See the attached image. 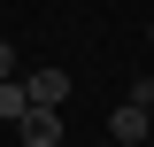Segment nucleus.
<instances>
[{
  "label": "nucleus",
  "mask_w": 154,
  "mask_h": 147,
  "mask_svg": "<svg viewBox=\"0 0 154 147\" xmlns=\"http://www.w3.org/2000/svg\"><path fill=\"white\" fill-rule=\"evenodd\" d=\"M146 132H154V85H139L131 101L108 116V139H116V147H131V139H146Z\"/></svg>",
  "instance_id": "nucleus-1"
},
{
  "label": "nucleus",
  "mask_w": 154,
  "mask_h": 147,
  "mask_svg": "<svg viewBox=\"0 0 154 147\" xmlns=\"http://www.w3.org/2000/svg\"><path fill=\"white\" fill-rule=\"evenodd\" d=\"M16 139H23V147H62V109H31V116L16 124Z\"/></svg>",
  "instance_id": "nucleus-2"
},
{
  "label": "nucleus",
  "mask_w": 154,
  "mask_h": 147,
  "mask_svg": "<svg viewBox=\"0 0 154 147\" xmlns=\"http://www.w3.org/2000/svg\"><path fill=\"white\" fill-rule=\"evenodd\" d=\"M23 93H31V109H54V101H69V77H62V70H31Z\"/></svg>",
  "instance_id": "nucleus-3"
},
{
  "label": "nucleus",
  "mask_w": 154,
  "mask_h": 147,
  "mask_svg": "<svg viewBox=\"0 0 154 147\" xmlns=\"http://www.w3.org/2000/svg\"><path fill=\"white\" fill-rule=\"evenodd\" d=\"M31 116V93H23V77H0V124H23Z\"/></svg>",
  "instance_id": "nucleus-4"
},
{
  "label": "nucleus",
  "mask_w": 154,
  "mask_h": 147,
  "mask_svg": "<svg viewBox=\"0 0 154 147\" xmlns=\"http://www.w3.org/2000/svg\"><path fill=\"white\" fill-rule=\"evenodd\" d=\"M0 77H16V47H8V39H0Z\"/></svg>",
  "instance_id": "nucleus-5"
},
{
  "label": "nucleus",
  "mask_w": 154,
  "mask_h": 147,
  "mask_svg": "<svg viewBox=\"0 0 154 147\" xmlns=\"http://www.w3.org/2000/svg\"><path fill=\"white\" fill-rule=\"evenodd\" d=\"M146 47H154V23H146Z\"/></svg>",
  "instance_id": "nucleus-6"
}]
</instances>
